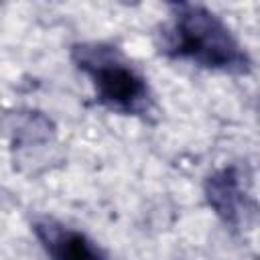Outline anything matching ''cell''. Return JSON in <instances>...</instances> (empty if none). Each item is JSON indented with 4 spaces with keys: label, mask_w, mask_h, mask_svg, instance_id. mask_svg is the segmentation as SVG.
<instances>
[{
    "label": "cell",
    "mask_w": 260,
    "mask_h": 260,
    "mask_svg": "<svg viewBox=\"0 0 260 260\" xmlns=\"http://www.w3.org/2000/svg\"><path fill=\"white\" fill-rule=\"evenodd\" d=\"M14 144H37L47 142L53 134V124L41 112H26L14 116V126L10 128Z\"/></svg>",
    "instance_id": "5b68a950"
},
{
    "label": "cell",
    "mask_w": 260,
    "mask_h": 260,
    "mask_svg": "<svg viewBox=\"0 0 260 260\" xmlns=\"http://www.w3.org/2000/svg\"><path fill=\"white\" fill-rule=\"evenodd\" d=\"M32 232L51 260H104L102 250L83 232L43 217L32 223Z\"/></svg>",
    "instance_id": "277c9868"
},
{
    "label": "cell",
    "mask_w": 260,
    "mask_h": 260,
    "mask_svg": "<svg viewBox=\"0 0 260 260\" xmlns=\"http://www.w3.org/2000/svg\"><path fill=\"white\" fill-rule=\"evenodd\" d=\"M71 59L91 79L102 106L130 116L150 112L148 83L118 47L108 43H77L71 47Z\"/></svg>",
    "instance_id": "7a4b0ae2"
},
{
    "label": "cell",
    "mask_w": 260,
    "mask_h": 260,
    "mask_svg": "<svg viewBox=\"0 0 260 260\" xmlns=\"http://www.w3.org/2000/svg\"><path fill=\"white\" fill-rule=\"evenodd\" d=\"M171 26L162 37V53L223 73H248L252 59L228 24L209 8L193 2L171 4Z\"/></svg>",
    "instance_id": "6da1fadb"
},
{
    "label": "cell",
    "mask_w": 260,
    "mask_h": 260,
    "mask_svg": "<svg viewBox=\"0 0 260 260\" xmlns=\"http://www.w3.org/2000/svg\"><path fill=\"white\" fill-rule=\"evenodd\" d=\"M205 199L215 215L230 228L240 230L248 225L258 213L256 201L242 183V173L236 165L211 173L203 185Z\"/></svg>",
    "instance_id": "3957f363"
}]
</instances>
